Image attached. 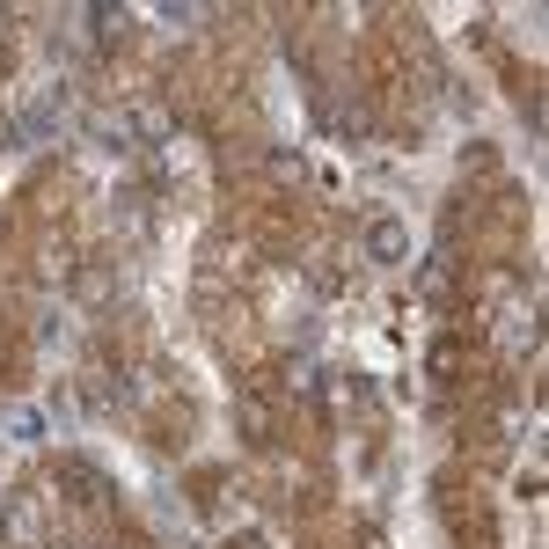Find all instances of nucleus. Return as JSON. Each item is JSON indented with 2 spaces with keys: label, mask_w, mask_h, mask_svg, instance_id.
<instances>
[{
  "label": "nucleus",
  "mask_w": 549,
  "mask_h": 549,
  "mask_svg": "<svg viewBox=\"0 0 549 549\" xmlns=\"http://www.w3.org/2000/svg\"><path fill=\"white\" fill-rule=\"evenodd\" d=\"M366 249H374V256H396V249H403V228H389V220H381V228L366 235Z\"/></svg>",
  "instance_id": "nucleus-1"
}]
</instances>
